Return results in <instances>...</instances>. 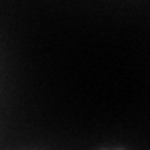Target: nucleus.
<instances>
[{
	"instance_id": "f257e3e1",
	"label": "nucleus",
	"mask_w": 150,
	"mask_h": 150,
	"mask_svg": "<svg viewBox=\"0 0 150 150\" xmlns=\"http://www.w3.org/2000/svg\"><path fill=\"white\" fill-rule=\"evenodd\" d=\"M96 150H128L126 146H101V148H96Z\"/></svg>"
}]
</instances>
